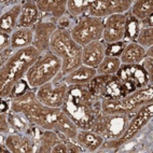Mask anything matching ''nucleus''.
I'll return each mask as SVG.
<instances>
[{
  "label": "nucleus",
  "mask_w": 153,
  "mask_h": 153,
  "mask_svg": "<svg viewBox=\"0 0 153 153\" xmlns=\"http://www.w3.org/2000/svg\"><path fill=\"white\" fill-rule=\"evenodd\" d=\"M10 110L24 113L29 122L42 129L54 131L76 141L78 126L69 119L62 108H51L42 105L36 96V90L9 99Z\"/></svg>",
  "instance_id": "1"
},
{
  "label": "nucleus",
  "mask_w": 153,
  "mask_h": 153,
  "mask_svg": "<svg viewBox=\"0 0 153 153\" xmlns=\"http://www.w3.org/2000/svg\"><path fill=\"white\" fill-rule=\"evenodd\" d=\"M62 109L81 129H90L101 112V99L94 95L86 85H70Z\"/></svg>",
  "instance_id": "2"
},
{
  "label": "nucleus",
  "mask_w": 153,
  "mask_h": 153,
  "mask_svg": "<svg viewBox=\"0 0 153 153\" xmlns=\"http://www.w3.org/2000/svg\"><path fill=\"white\" fill-rule=\"evenodd\" d=\"M40 52L31 45L19 50L2 67H0V97L9 99L14 86L25 79L27 71L33 66Z\"/></svg>",
  "instance_id": "3"
},
{
  "label": "nucleus",
  "mask_w": 153,
  "mask_h": 153,
  "mask_svg": "<svg viewBox=\"0 0 153 153\" xmlns=\"http://www.w3.org/2000/svg\"><path fill=\"white\" fill-rule=\"evenodd\" d=\"M82 49L83 47L72 39L70 31L57 28L51 40L50 51L63 62V76L82 65Z\"/></svg>",
  "instance_id": "4"
},
{
  "label": "nucleus",
  "mask_w": 153,
  "mask_h": 153,
  "mask_svg": "<svg viewBox=\"0 0 153 153\" xmlns=\"http://www.w3.org/2000/svg\"><path fill=\"white\" fill-rule=\"evenodd\" d=\"M153 102V83L119 99H101L102 113H121L131 117L145 105Z\"/></svg>",
  "instance_id": "5"
},
{
  "label": "nucleus",
  "mask_w": 153,
  "mask_h": 153,
  "mask_svg": "<svg viewBox=\"0 0 153 153\" xmlns=\"http://www.w3.org/2000/svg\"><path fill=\"white\" fill-rule=\"evenodd\" d=\"M63 62L51 51L40 54L27 71L25 80L31 90L51 82L62 72Z\"/></svg>",
  "instance_id": "6"
},
{
  "label": "nucleus",
  "mask_w": 153,
  "mask_h": 153,
  "mask_svg": "<svg viewBox=\"0 0 153 153\" xmlns=\"http://www.w3.org/2000/svg\"><path fill=\"white\" fill-rule=\"evenodd\" d=\"M153 120V102L145 105L138 111L133 114L126 126L125 131L119 138L111 140H105L98 152H117L122 145L126 143L138 135L148 124Z\"/></svg>",
  "instance_id": "7"
},
{
  "label": "nucleus",
  "mask_w": 153,
  "mask_h": 153,
  "mask_svg": "<svg viewBox=\"0 0 153 153\" xmlns=\"http://www.w3.org/2000/svg\"><path fill=\"white\" fill-rule=\"evenodd\" d=\"M131 117L121 113H102L94 120L90 129L95 131L105 138V140H111L119 138L125 131Z\"/></svg>",
  "instance_id": "8"
},
{
  "label": "nucleus",
  "mask_w": 153,
  "mask_h": 153,
  "mask_svg": "<svg viewBox=\"0 0 153 153\" xmlns=\"http://www.w3.org/2000/svg\"><path fill=\"white\" fill-rule=\"evenodd\" d=\"M104 19L84 15L76 19L74 27L71 29V37L81 47L94 41L102 40Z\"/></svg>",
  "instance_id": "9"
},
{
  "label": "nucleus",
  "mask_w": 153,
  "mask_h": 153,
  "mask_svg": "<svg viewBox=\"0 0 153 153\" xmlns=\"http://www.w3.org/2000/svg\"><path fill=\"white\" fill-rule=\"evenodd\" d=\"M68 84L60 72L53 81L36 90V96L42 105L51 108H62L68 93Z\"/></svg>",
  "instance_id": "10"
},
{
  "label": "nucleus",
  "mask_w": 153,
  "mask_h": 153,
  "mask_svg": "<svg viewBox=\"0 0 153 153\" xmlns=\"http://www.w3.org/2000/svg\"><path fill=\"white\" fill-rule=\"evenodd\" d=\"M115 76H118V79L122 83L126 94L143 88L153 83V78H151L146 72L140 64L139 65H122Z\"/></svg>",
  "instance_id": "11"
},
{
  "label": "nucleus",
  "mask_w": 153,
  "mask_h": 153,
  "mask_svg": "<svg viewBox=\"0 0 153 153\" xmlns=\"http://www.w3.org/2000/svg\"><path fill=\"white\" fill-rule=\"evenodd\" d=\"M88 88L100 99H119L127 95L123 85L115 76H97L88 84Z\"/></svg>",
  "instance_id": "12"
},
{
  "label": "nucleus",
  "mask_w": 153,
  "mask_h": 153,
  "mask_svg": "<svg viewBox=\"0 0 153 153\" xmlns=\"http://www.w3.org/2000/svg\"><path fill=\"white\" fill-rule=\"evenodd\" d=\"M133 0H93L86 15L104 19L114 14H125L129 11Z\"/></svg>",
  "instance_id": "13"
},
{
  "label": "nucleus",
  "mask_w": 153,
  "mask_h": 153,
  "mask_svg": "<svg viewBox=\"0 0 153 153\" xmlns=\"http://www.w3.org/2000/svg\"><path fill=\"white\" fill-rule=\"evenodd\" d=\"M57 23L52 19L40 17L37 24L33 27V47L40 52V54L50 51V44L53 35L57 30Z\"/></svg>",
  "instance_id": "14"
},
{
  "label": "nucleus",
  "mask_w": 153,
  "mask_h": 153,
  "mask_svg": "<svg viewBox=\"0 0 153 153\" xmlns=\"http://www.w3.org/2000/svg\"><path fill=\"white\" fill-rule=\"evenodd\" d=\"M126 31V13L114 14L104 19L102 41L106 44H112L124 41Z\"/></svg>",
  "instance_id": "15"
},
{
  "label": "nucleus",
  "mask_w": 153,
  "mask_h": 153,
  "mask_svg": "<svg viewBox=\"0 0 153 153\" xmlns=\"http://www.w3.org/2000/svg\"><path fill=\"white\" fill-rule=\"evenodd\" d=\"M7 148L11 153H36V141L33 137L24 133H10L1 135Z\"/></svg>",
  "instance_id": "16"
},
{
  "label": "nucleus",
  "mask_w": 153,
  "mask_h": 153,
  "mask_svg": "<svg viewBox=\"0 0 153 153\" xmlns=\"http://www.w3.org/2000/svg\"><path fill=\"white\" fill-rule=\"evenodd\" d=\"M152 151V122L139 134L122 145L117 152H151Z\"/></svg>",
  "instance_id": "17"
},
{
  "label": "nucleus",
  "mask_w": 153,
  "mask_h": 153,
  "mask_svg": "<svg viewBox=\"0 0 153 153\" xmlns=\"http://www.w3.org/2000/svg\"><path fill=\"white\" fill-rule=\"evenodd\" d=\"M29 135L36 141V153H52L54 146L62 138L58 133L49 129H42L33 124Z\"/></svg>",
  "instance_id": "18"
},
{
  "label": "nucleus",
  "mask_w": 153,
  "mask_h": 153,
  "mask_svg": "<svg viewBox=\"0 0 153 153\" xmlns=\"http://www.w3.org/2000/svg\"><path fill=\"white\" fill-rule=\"evenodd\" d=\"M106 57V43L102 40L86 44L82 49V65L97 68Z\"/></svg>",
  "instance_id": "19"
},
{
  "label": "nucleus",
  "mask_w": 153,
  "mask_h": 153,
  "mask_svg": "<svg viewBox=\"0 0 153 153\" xmlns=\"http://www.w3.org/2000/svg\"><path fill=\"white\" fill-rule=\"evenodd\" d=\"M36 3L42 17L56 23L67 13V0H38Z\"/></svg>",
  "instance_id": "20"
},
{
  "label": "nucleus",
  "mask_w": 153,
  "mask_h": 153,
  "mask_svg": "<svg viewBox=\"0 0 153 153\" xmlns=\"http://www.w3.org/2000/svg\"><path fill=\"white\" fill-rule=\"evenodd\" d=\"M76 143L82 148L84 152L94 153L98 152L100 147L104 145L105 138L91 129L79 128L76 138Z\"/></svg>",
  "instance_id": "21"
},
{
  "label": "nucleus",
  "mask_w": 153,
  "mask_h": 153,
  "mask_svg": "<svg viewBox=\"0 0 153 153\" xmlns=\"http://www.w3.org/2000/svg\"><path fill=\"white\" fill-rule=\"evenodd\" d=\"M41 14L38 6L33 0H24L22 1V11L19 19L17 27L33 28L40 21Z\"/></svg>",
  "instance_id": "22"
},
{
  "label": "nucleus",
  "mask_w": 153,
  "mask_h": 153,
  "mask_svg": "<svg viewBox=\"0 0 153 153\" xmlns=\"http://www.w3.org/2000/svg\"><path fill=\"white\" fill-rule=\"evenodd\" d=\"M96 76H97L96 68L81 65L79 68L74 69L70 74H66L64 76V81L68 84V86L70 85H86L90 84Z\"/></svg>",
  "instance_id": "23"
},
{
  "label": "nucleus",
  "mask_w": 153,
  "mask_h": 153,
  "mask_svg": "<svg viewBox=\"0 0 153 153\" xmlns=\"http://www.w3.org/2000/svg\"><path fill=\"white\" fill-rule=\"evenodd\" d=\"M21 11H22V1H16L15 4H13L9 10L1 13L0 31L12 35V33L17 28Z\"/></svg>",
  "instance_id": "24"
},
{
  "label": "nucleus",
  "mask_w": 153,
  "mask_h": 153,
  "mask_svg": "<svg viewBox=\"0 0 153 153\" xmlns=\"http://www.w3.org/2000/svg\"><path fill=\"white\" fill-rule=\"evenodd\" d=\"M146 57V49L136 42H127L120 55L122 65H139Z\"/></svg>",
  "instance_id": "25"
},
{
  "label": "nucleus",
  "mask_w": 153,
  "mask_h": 153,
  "mask_svg": "<svg viewBox=\"0 0 153 153\" xmlns=\"http://www.w3.org/2000/svg\"><path fill=\"white\" fill-rule=\"evenodd\" d=\"M33 42V28L17 27L11 35V48L15 51L31 47Z\"/></svg>",
  "instance_id": "26"
},
{
  "label": "nucleus",
  "mask_w": 153,
  "mask_h": 153,
  "mask_svg": "<svg viewBox=\"0 0 153 153\" xmlns=\"http://www.w3.org/2000/svg\"><path fill=\"white\" fill-rule=\"evenodd\" d=\"M128 13L139 22L153 15V1L152 0H134Z\"/></svg>",
  "instance_id": "27"
},
{
  "label": "nucleus",
  "mask_w": 153,
  "mask_h": 153,
  "mask_svg": "<svg viewBox=\"0 0 153 153\" xmlns=\"http://www.w3.org/2000/svg\"><path fill=\"white\" fill-rule=\"evenodd\" d=\"M9 120L11 123L13 133H24V134L29 135L33 124L30 123L24 113L13 112L10 110L9 111Z\"/></svg>",
  "instance_id": "28"
},
{
  "label": "nucleus",
  "mask_w": 153,
  "mask_h": 153,
  "mask_svg": "<svg viewBox=\"0 0 153 153\" xmlns=\"http://www.w3.org/2000/svg\"><path fill=\"white\" fill-rule=\"evenodd\" d=\"M92 1L93 0H67V13L76 19L84 16L92 6Z\"/></svg>",
  "instance_id": "29"
},
{
  "label": "nucleus",
  "mask_w": 153,
  "mask_h": 153,
  "mask_svg": "<svg viewBox=\"0 0 153 153\" xmlns=\"http://www.w3.org/2000/svg\"><path fill=\"white\" fill-rule=\"evenodd\" d=\"M121 66L122 64H121L119 57L106 55V57L100 63V65L96 68V70H97V74L99 76H114L118 74Z\"/></svg>",
  "instance_id": "30"
},
{
  "label": "nucleus",
  "mask_w": 153,
  "mask_h": 153,
  "mask_svg": "<svg viewBox=\"0 0 153 153\" xmlns=\"http://www.w3.org/2000/svg\"><path fill=\"white\" fill-rule=\"evenodd\" d=\"M141 28V25L138 19L133 17L127 12L126 13V31H125V42H134L136 37L139 33V30Z\"/></svg>",
  "instance_id": "31"
},
{
  "label": "nucleus",
  "mask_w": 153,
  "mask_h": 153,
  "mask_svg": "<svg viewBox=\"0 0 153 153\" xmlns=\"http://www.w3.org/2000/svg\"><path fill=\"white\" fill-rule=\"evenodd\" d=\"M143 49H149L153 47V27H141L139 33L136 37L135 41Z\"/></svg>",
  "instance_id": "32"
},
{
  "label": "nucleus",
  "mask_w": 153,
  "mask_h": 153,
  "mask_svg": "<svg viewBox=\"0 0 153 153\" xmlns=\"http://www.w3.org/2000/svg\"><path fill=\"white\" fill-rule=\"evenodd\" d=\"M126 43H127V42L121 41V42H117V43L106 44V55L120 57L121 53H122V51H123Z\"/></svg>",
  "instance_id": "33"
},
{
  "label": "nucleus",
  "mask_w": 153,
  "mask_h": 153,
  "mask_svg": "<svg viewBox=\"0 0 153 153\" xmlns=\"http://www.w3.org/2000/svg\"><path fill=\"white\" fill-rule=\"evenodd\" d=\"M10 133H13V129L9 120V112H1L0 113V134L7 135Z\"/></svg>",
  "instance_id": "34"
},
{
  "label": "nucleus",
  "mask_w": 153,
  "mask_h": 153,
  "mask_svg": "<svg viewBox=\"0 0 153 153\" xmlns=\"http://www.w3.org/2000/svg\"><path fill=\"white\" fill-rule=\"evenodd\" d=\"M76 19L71 17L68 13H66L65 16H63L57 22V27L62 28V29L68 30V31H71V29H72V28L74 27V25H76Z\"/></svg>",
  "instance_id": "35"
},
{
  "label": "nucleus",
  "mask_w": 153,
  "mask_h": 153,
  "mask_svg": "<svg viewBox=\"0 0 153 153\" xmlns=\"http://www.w3.org/2000/svg\"><path fill=\"white\" fill-rule=\"evenodd\" d=\"M15 52H16V51L12 49L11 47H9V48H7V49L2 50V51H0V67H2V66L13 56Z\"/></svg>",
  "instance_id": "36"
},
{
  "label": "nucleus",
  "mask_w": 153,
  "mask_h": 153,
  "mask_svg": "<svg viewBox=\"0 0 153 153\" xmlns=\"http://www.w3.org/2000/svg\"><path fill=\"white\" fill-rule=\"evenodd\" d=\"M140 66L151 78H153V56H146L140 63Z\"/></svg>",
  "instance_id": "37"
},
{
  "label": "nucleus",
  "mask_w": 153,
  "mask_h": 153,
  "mask_svg": "<svg viewBox=\"0 0 153 153\" xmlns=\"http://www.w3.org/2000/svg\"><path fill=\"white\" fill-rule=\"evenodd\" d=\"M11 47V35L0 31V51Z\"/></svg>",
  "instance_id": "38"
},
{
  "label": "nucleus",
  "mask_w": 153,
  "mask_h": 153,
  "mask_svg": "<svg viewBox=\"0 0 153 153\" xmlns=\"http://www.w3.org/2000/svg\"><path fill=\"white\" fill-rule=\"evenodd\" d=\"M52 153H68L67 145H66L65 140L63 138L54 146V148L52 149Z\"/></svg>",
  "instance_id": "39"
},
{
  "label": "nucleus",
  "mask_w": 153,
  "mask_h": 153,
  "mask_svg": "<svg viewBox=\"0 0 153 153\" xmlns=\"http://www.w3.org/2000/svg\"><path fill=\"white\" fill-rule=\"evenodd\" d=\"M9 111H10V100L9 99H1L0 113L1 112H9Z\"/></svg>",
  "instance_id": "40"
},
{
  "label": "nucleus",
  "mask_w": 153,
  "mask_h": 153,
  "mask_svg": "<svg viewBox=\"0 0 153 153\" xmlns=\"http://www.w3.org/2000/svg\"><path fill=\"white\" fill-rule=\"evenodd\" d=\"M15 2H16V0H15V1H2V2H1V13H3V12H6L7 10H9L13 4H15Z\"/></svg>",
  "instance_id": "41"
}]
</instances>
